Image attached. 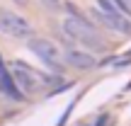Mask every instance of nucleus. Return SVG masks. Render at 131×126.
I'll use <instances>...</instances> for the list:
<instances>
[{
	"mask_svg": "<svg viewBox=\"0 0 131 126\" xmlns=\"http://www.w3.org/2000/svg\"><path fill=\"white\" fill-rule=\"evenodd\" d=\"M0 90H3V92L7 95L10 99H15V102H19V99L24 97V95L19 92L17 87H15V83H12V75H10V70L5 68L3 58H0Z\"/></svg>",
	"mask_w": 131,
	"mask_h": 126,
	"instance_id": "7",
	"label": "nucleus"
},
{
	"mask_svg": "<svg viewBox=\"0 0 131 126\" xmlns=\"http://www.w3.org/2000/svg\"><path fill=\"white\" fill-rule=\"evenodd\" d=\"M29 51L37 53V56L41 58V61L46 63L51 70H61V68H63V56H61V51H58L49 39H37V37L29 39Z\"/></svg>",
	"mask_w": 131,
	"mask_h": 126,
	"instance_id": "3",
	"label": "nucleus"
},
{
	"mask_svg": "<svg viewBox=\"0 0 131 126\" xmlns=\"http://www.w3.org/2000/svg\"><path fill=\"white\" fill-rule=\"evenodd\" d=\"M92 17L97 19V22H102L104 27L114 29V32L131 34V22L124 17L122 12H102V10H97V7H95V10H92Z\"/></svg>",
	"mask_w": 131,
	"mask_h": 126,
	"instance_id": "5",
	"label": "nucleus"
},
{
	"mask_svg": "<svg viewBox=\"0 0 131 126\" xmlns=\"http://www.w3.org/2000/svg\"><path fill=\"white\" fill-rule=\"evenodd\" d=\"M41 3H44V7H49L51 12H56V10L63 7V0H41Z\"/></svg>",
	"mask_w": 131,
	"mask_h": 126,
	"instance_id": "8",
	"label": "nucleus"
},
{
	"mask_svg": "<svg viewBox=\"0 0 131 126\" xmlns=\"http://www.w3.org/2000/svg\"><path fill=\"white\" fill-rule=\"evenodd\" d=\"M17 3H19V5H24V3H27V0H17Z\"/></svg>",
	"mask_w": 131,
	"mask_h": 126,
	"instance_id": "10",
	"label": "nucleus"
},
{
	"mask_svg": "<svg viewBox=\"0 0 131 126\" xmlns=\"http://www.w3.org/2000/svg\"><path fill=\"white\" fill-rule=\"evenodd\" d=\"M117 5H122V12L131 15V0H117Z\"/></svg>",
	"mask_w": 131,
	"mask_h": 126,
	"instance_id": "9",
	"label": "nucleus"
},
{
	"mask_svg": "<svg viewBox=\"0 0 131 126\" xmlns=\"http://www.w3.org/2000/svg\"><path fill=\"white\" fill-rule=\"evenodd\" d=\"M66 61L73 65V68H80V70H88V68H95L97 65L92 53L80 51V49H66Z\"/></svg>",
	"mask_w": 131,
	"mask_h": 126,
	"instance_id": "6",
	"label": "nucleus"
},
{
	"mask_svg": "<svg viewBox=\"0 0 131 126\" xmlns=\"http://www.w3.org/2000/svg\"><path fill=\"white\" fill-rule=\"evenodd\" d=\"M63 29H66V34H68L70 39L80 41L83 46L92 49V51H102V49H104V41L100 39V34L92 29V24H90L88 19L66 17V22H63Z\"/></svg>",
	"mask_w": 131,
	"mask_h": 126,
	"instance_id": "2",
	"label": "nucleus"
},
{
	"mask_svg": "<svg viewBox=\"0 0 131 126\" xmlns=\"http://www.w3.org/2000/svg\"><path fill=\"white\" fill-rule=\"evenodd\" d=\"M10 75H12L15 87H17L22 95H34L41 87H46V85L53 83L51 75H41L34 68H29V65H24V63H17V61L10 65Z\"/></svg>",
	"mask_w": 131,
	"mask_h": 126,
	"instance_id": "1",
	"label": "nucleus"
},
{
	"mask_svg": "<svg viewBox=\"0 0 131 126\" xmlns=\"http://www.w3.org/2000/svg\"><path fill=\"white\" fill-rule=\"evenodd\" d=\"M0 32H5L7 37H17V39H24V37H32V27L24 17L10 12V10H0Z\"/></svg>",
	"mask_w": 131,
	"mask_h": 126,
	"instance_id": "4",
	"label": "nucleus"
}]
</instances>
